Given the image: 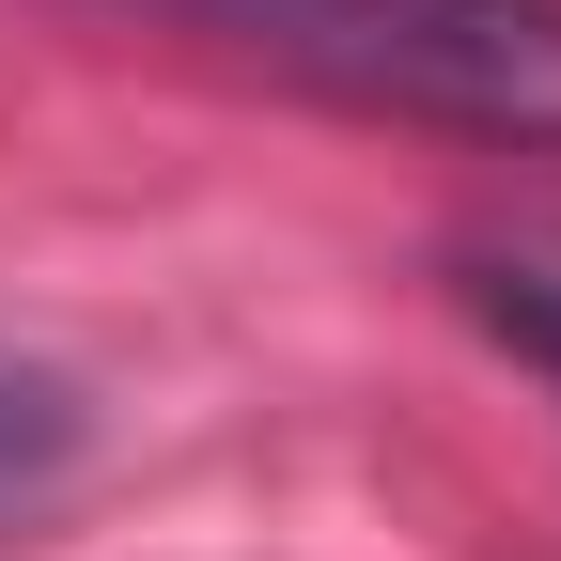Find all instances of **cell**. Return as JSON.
I'll return each mask as SVG.
<instances>
[{"label": "cell", "mask_w": 561, "mask_h": 561, "mask_svg": "<svg viewBox=\"0 0 561 561\" xmlns=\"http://www.w3.org/2000/svg\"><path fill=\"white\" fill-rule=\"evenodd\" d=\"M343 110L468 125V140H561V0H157Z\"/></svg>", "instance_id": "cell-1"}, {"label": "cell", "mask_w": 561, "mask_h": 561, "mask_svg": "<svg viewBox=\"0 0 561 561\" xmlns=\"http://www.w3.org/2000/svg\"><path fill=\"white\" fill-rule=\"evenodd\" d=\"M468 312L561 390V250H468Z\"/></svg>", "instance_id": "cell-2"}]
</instances>
